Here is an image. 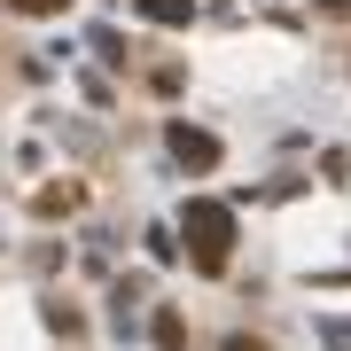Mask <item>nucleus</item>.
Listing matches in <instances>:
<instances>
[{"label": "nucleus", "mask_w": 351, "mask_h": 351, "mask_svg": "<svg viewBox=\"0 0 351 351\" xmlns=\"http://www.w3.org/2000/svg\"><path fill=\"white\" fill-rule=\"evenodd\" d=\"M164 149H172V164H188V172H211V164H219V133H203V125H164Z\"/></svg>", "instance_id": "obj_2"}, {"label": "nucleus", "mask_w": 351, "mask_h": 351, "mask_svg": "<svg viewBox=\"0 0 351 351\" xmlns=\"http://www.w3.org/2000/svg\"><path fill=\"white\" fill-rule=\"evenodd\" d=\"M8 8H24V16H63L71 0H8Z\"/></svg>", "instance_id": "obj_4"}, {"label": "nucleus", "mask_w": 351, "mask_h": 351, "mask_svg": "<svg viewBox=\"0 0 351 351\" xmlns=\"http://www.w3.org/2000/svg\"><path fill=\"white\" fill-rule=\"evenodd\" d=\"M313 8H320V16H351V0H313Z\"/></svg>", "instance_id": "obj_5"}, {"label": "nucleus", "mask_w": 351, "mask_h": 351, "mask_svg": "<svg viewBox=\"0 0 351 351\" xmlns=\"http://www.w3.org/2000/svg\"><path fill=\"white\" fill-rule=\"evenodd\" d=\"M149 24H195V0H141Z\"/></svg>", "instance_id": "obj_3"}, {"label": "nucleus", "mask_w": 351, "mask_h": 351, "mask_svg": "<svg viewBox=\"0 0 351 351\" xmlns=\"http://www.w3.org/2000/svg\"><path fill=\"white\" fill-rule=\"evenodd\" d=\"M180 234H188L195 274H226V258H234V211L226 203H188L180 211Z\"/></svg>", "instance_id": "obj_1"}, {"label": "nucleus", "mask_w": 351, "mask_h": 351, "mask_svg": "<svg viewBox=\"0 0 351 351\" xmlns=\"http://www.w3.org/2000/svg\"><path fill=\"white\" fill-rule=\"evenodd\" d=\"M226 351H265V343H250V336H234V343H226Z\"/></svg>", "instance_id": "obj_6"}]
</instances>
